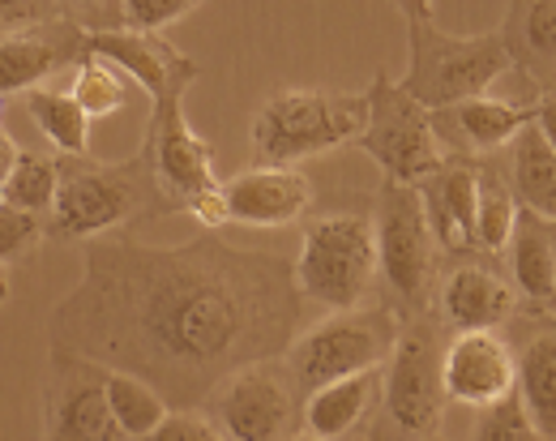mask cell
I'll return each mask as SVG.
<instances>
[{"label":"cell","instance_id":"obj_39","mask_svg":"<svg viewBox=\"0 0 556 441\" xmlns=\"http://www.w3.org/2000/svg\"><path fill=\"white\" fill-rule=\"evenodd\" d=\"M9 300V279H4V262H0V304Z\"/></svg>","mask_w":556,"mask_h":441},{"label":"cell","instance_id":"obj_10","mask_svg":"<svg viewBox=\"0 0 556 441\" xmlns=\"http://www.w3.org/2000/svg\"><path fill=\"white\" fill-rule=\"evenodd\" d=\"M141 150L154 163V185H159V198L167 211L189 215L202 198L223 189V180L214 176V147L202 134H193V125L185 116V94L150 108Z\"/></svg>","mask_w":556,"mask_h":441},{"label":"cell","instance_id":"obj_24","mask_svg":"<svg viewBox=\"0 0 556 441\" xmlns=\"http://www.w3.org/2000/svg\"><path fill=\"white\" fill-rule=\"evenodd\" d=\"M518 399L544 441L556 438V330L527 339L518 356Z\"/></svg>","mask_w":556,"mask_h":441},{"label":"cell","instance_id":"obj_13","mask_svg":"<svg viewBox=\"0 0 556 441\" xmlns=\"http://www.w3.org/2000/svg\"><path fill=\"white\" fill-rule=\"evenodd\" d=\"M86 52L112 61L129 81L146 86L150 108L167 103L176 94H185L198 81V61H189L185 52H176L163 35L150 30H129V26H108V30H86Z\"/></svg>","mask_w":556,"mask_h":441},{"label":"cell","instance_id":"obj_11","mask_svg":"<svg viewBox=\"0 0 556 441\" xmlns=\"http://www.w3.org/2000/svg\"><path fill=\"white\" fill-rule=\"evenodd\" d=\"M206 407L227 441H287L295 420V381L270 361L236 368L210 390Z\"/></svg>","mask_w":556,"mask_h":441},{"label":"cell","instance_id":"obj_8","mask_svg":"<svg viewBox=\"0 0 556 441\" xmlns=\"http://www.w3.org/2000/svg\"><path fill=\"white\" fill-rule=\"evenodd\" d=\"M364 94H368V125L359 134V150L386 172V180L419 185L450 159L432 112L403 90V81L377 74Z\"/></svg>","mask_w":556,"mask_h":441},{"label":"cell","instance_id":"obj_4","mask_svg":"<svg viewBox=\"0 0 556 441\" xmlns=\"http://www.w3.org/2000/svg\"><path fill=\"white\" fill-rule=\"evenodd\" d=\"M407 39H412V70L403 77V90L428 112L488 94L501 77L518 70L501 30L445 35L432 22V13H407Z\"/></svg>","mask_w":556,"mask_h":441},{"label":"cell","instance_id":"obj_3","mask_svg":"<svg viewBox=\"0 0 556 441\" xmlns=\"http://www.w3.org/2000/svg\"><path fill=\"white\" fill-rule=\"evenodd\" d=\"M441 322L424 308L403 317L399 343L381 368V399L368 416V441H424L437 438L450 394L441 377Z\"/></svg>","mask_w":556,"mask_h":441},{"label":"cell","instance_id":"obj_35","mask_svg":"<svg viewBox=\"0 0 556 441\" xmlns=\"http://www.w3.org/2000/svg\"><path fill=\"white\" fill-rule=\"evenodd\" d=\"M81 30H108L121 22V0H61Z\"/></svg>","mask_w":556,"mask_h":441},{"label":"cell","instance_id":"obj_17","mask_svg":"<svg viewBox=\"0 0 556 441\" xmlns=\"http://www.w3.org/2000/svg\"><path fill=\"white\" fill-rule=\"evenodd\" d=\"M437 249L476 253V211H480V167L467 159H445L416 185Z\"/></svg>","mask_w":556,"mask_h":441},{"label":"cell","instance_id":"obj_12","mask_svg":"<svg viewBox=\"0 0 556 441\" xmlns=\"http://www.w3.org/2000/svg\"><path fill=\"white\" fill-rule=\"evenodd\" d=\"M108 368L77 361V356H52V377L43 390V416L48 433L43 441H125L108 407Z\"/></svg>","mask_w":556,"mask_h":441},{"label":"cell","instance_id":"obj_15","mask_svg":"<svg viewBox=\"0 0 556 441\" xmlns=\"http://www.w3.org/2000/svg\"><path fill=\"white\" fill-rule=\"evenodd\" d=\"M86 56V30L73 17H56L0 39V99L26 94Z\"/></svg>","mask_w":556,"mask_h":441},{"label":"cell","instance_id":"obj_23","mask_svg":"<svg viewBox=\"0 0 556 441\" xmlns=\"http://www.w3.org/2000/svg\"><path fill=\"white\" fill-rule=\"evenodd\" d=\"M509 185L522 211L548 223L556 219V150L544 142L535 125H527L509 142Z\"/></svg>","mask_w":556,"mask_h":441},{"label":"cell","instance_id":"obj_32","mask_svg":"<svg viewBox=\"0 0 556 441\" xmlns=\"http://www.w3.org/2000/svg\"><path fill=\"white\" fill-rule=\"evenodd\" d=\"M43 236H48V231H43V219H39V215L0 202V262L26 257Z\"/></svg>","mask_w":556,"mask_h":441},{"label":"cell","instance_id":"obj_27","mask_svg":"<svg viewBox=\"0 0 556 441\" xmlns=\"http://www.w3.org/2000/svg\"><path fill=\"white\" fill-rule=\"evenodd\" d=\"M56 185H61V167L52 154L39 150H22L9 180H4V202L17 211H30L39 219H48L52 202H56Z\"/></svg>","mask_w":556,"mask_h":441},{"label":"cell","instance_id":"obj_16","mask_svg":"<svg viewBox=\"0 0 556 441\" xmlns=\"http://www.w3.org/2000/svg\"><path fill=\"white\" fill-rule=\"evenodd\" d=\"M227 215L244 227H291L313 211V180L295 167H249L223 185Z\"/></svg>","mask_w":556,"mask_h":441},{"label":"cell","instance_id":"obj_19","mask_svg":"<svg viewBox=\"0 0 556 441\" xmlns=\"http://www.w3.org/2000/svg\"><path fill=\"white\" fill-rule=\"evenodd\" d=\"M437 121V134L458 142L471 154H492V150H505L531 121H535V103L522 108V103H509V99H492V94H476V99H463L454 108H441L432 112Z\"/></svg>","mask_w":556,"mask_h":441},{"label":"cell","instance_id":"obj_36","mask_svg":"<svg viewBox=\"0 0 556 441\" xmlns=\"http://www.w3.org/2000/svg\"><path fill=\"white\" fill-rule=\"evenodd\" d=\"M540 134H544V142L556 150V90L548 94V99H540L535 103V121H531Z\"/></svg>","mask_w":556,"mask_h":441},{"label":"cell","instance_id":"obj_41","mask_svg":"<svg viewBox=\"0 0 556 441\" xmlns=\"http://www.w3.org/2000/svg\"><path fill=\"white\" fill-rule=\"evenodd\" d=\"M0 116H4V99H0Z\"/></svg>","mask_w":556,"mask_h":441},{"label":"cell","instance_id":"obj_18","mask_svg":"<svg viewBox=\"0 0 556 441\" xmlns=\"http://www.w3.org/2000/svg\"><path fill=\"white\" fill-rule=\"evenodd\" d=\"M518 313V292L488 266L463 262L441 279V322L458 330H496Z\"/></svg>","mask_w":556,"mask_h":441},{"label":"cell","instance_id":"obj_21","mask_svg":"<svg viewBox=\"0 0 556 441\" xmlns=\"http://www.w3.org/2000/svg\"><path fill=\"white\" fill-rule=\"evenodd\" d=\"M381 399V368H368V373H355L343 381H330L321 390L308 394L304 403V429L317 433V438H343L351 429H359L372 407Z\"/></svg>","mask_w":556,"mask_h":441},{"label":"cell","instance_id":"obj_7","mask_svg":"<svg viewBox=\"0 0 556 441\" xmlns=\"http://www.w3.org/2000/svg\"><path fill=\"white\" fill-rule=\"evenodd\" d=\"M291 275L304 300H317L334 313L359 308L381 275L372 219L359 211H334L304 223V240L291 262Z\"/></svg>","mask_w":556,"mask_h":441},{"label":"cell","instance_id":"obj_28","mask_svg":"<svg viewBox=\"0 0 556 441\" xmlns=\"http://www.w3.org/2000/svg\"><path fill=\"white\" fill-rule=\"evenodd\" d=\"M518 198L514 185L496 172V167H480V211H476V244L488 253H505L514 223H518Z\"/></svg>","mask_w":556,"mask_h":441},{"label":"cell","instance_id":"obj_22","mask_svg":"<svg viewBox=\"0 0 556 441\" xmlns=\"http://www.w3.org/2000/svg\"><path fill=\"white\" fill-rule=\"evenodd\" d=\"M501 35L518 70L556 86V0H509Z\"/></svg>","mask_w":556,"mask_h":441},{"label":"cell","instance_id":"obj_20","mask_svg":"<svg viewBox=\"0 0 556 441\" xmlns=\"http://www.w3.org/2000/svg\"><path fill=\"white\" fill-rule=\"evenodd\" d=\"M505 257H509L514 292L522 300H535V304L556 300V231L548 227V219H540L531 211H518Z\"/></svg>","mask_w":556,"mask_h":441},{"label":"cell","instance_id":"obj_25","mask_svg":"<svg viewBox=\"0 0 556 441\" xmlns=\"http://www.w3.org/2000/svg\"><path fill=\"white\" fill-rule=\"evenodd\" d=\"M108 407H112V420L116 429L125 433V441L150 438L163 420H167V399L146 381L138 373H125V368H108Z\"/></svg>","mask_w":556,"mask_h":441},{"label":"cell","instance_id":"obj_29","mask_svg":"<svg viewBox=\"0 0 556 441\" xmlns=\"http://www.w3.org/2000/svg\"><path fill=\"white\" fill-rule=\"evenodd\" d=\"M73 99L81 103V112L90 121L99 116H116L125 103H129V77L121 74L112 61L86 52L77 61V74H73Z\"/></svg>","mask_w":556,"mask_h":441},{"label":"cell","instance_id":"obj_9","mask_svg":"<svg viewBox=\"0 0 556 441\" xmlns=\"http://www.w3.org/2000/svg\"><path fill=\"white\" fill-rule=\"evenodd\" d=\"M377 262L381 279L412 313H424L432 300V275H437V240L424 215V198L416 185L386 180L377 198Z\"/></svg>","mask_w":556,"mask_h":441},{"label":"cell","instance_id":"obj_42","mask_svg":"<svg viewBox=\"0 0 556 441\" xmlns=\"http://www.w3.org/2000/svg\"><path fill=\"white\" fill-rule=\"evenodd\" d=\"M424 441H441V438H424Z\"/></svg>","mask_w":556,"mask_h":441},{"label":"cell","instance_id":"obj_34","mask_svg":"<svg viewBox=\"0 0 556 441\" xmlns=\"http://www.w3.org/2000/svg\"><path fill=\"white\" fill-rule=\"evenodd\" d=\"M65 17L61 0H0V39Z\"/></svg>","mask_w":556,"mask_h":441},{"label":"cell","instance_id":"obj_31","mask_svg":"<svg viewBox=\"0 0 556 441\" xmlns=\"http://www.w3.org/2000/svg\"><path fill=\"white\" fill-rule=\"evenodd\" d=\"M206 0H121V22L129 30H150L159 35L172 22H185L193 9H202Z\"/></svg>","mask_w":556,"mask_h":441},{"label":"cell","instance_id":"obj_33","mask_svg":"<svg viewBox=\"0 0 556 441\" xmlns=\"http://www.w3.org/2000/svg\"><path fill=\"white\" fill-rule=\"evenodd\" d=\"M141 441H227L218 433V425L202 416L198 407H176V412H167V420L150 433V438Z\"/></svg>","mask_w":556,"mask_h":441},{"label":"cell","instance_id":"obj_6","mask_svg":"<svg viewBox=\"0 0 556 441\" xmlns=\"http://www.w3.org/2000/svg\"><path fill=\"white\" fill-rule=\"evenodd\" d=\"M399 330H403V317L390 304L339 308L321 317L313 330L291 339V348L282 352L287 377L295 381L300 394H313L330 381H343L368 368H386L399 343Z\"/></svg>","mask_w":556,"mask_h":441},{"label":"cell","instance_id":"obj_38","mask_svg":"<svg viewBox=\"0 0 556 441\" xmlns=\"http://www.w3.org/2000/svg\"><path fill=\"white\" fill-rule=\"evenodd\" d=\"M407 13H432V0H399Z\"/></svg>","mask_w":556,"mask_h":441},{"label":"cell","instance_id":"obj_26","mask_svg":"<svg viewBox=\"0 0 556 441\" xmlns=\"http://www.w3.org/2000/svg\"><path fill=\"white\" fill-rule=\"evenodd\" d=\"M22 99H26V112H30L35 129L61 150V154H90V116L81 112V103L73 99V90L35 86Z\"/></svg>","mask_w":556,"mask_h":441},{"label":"cell","instance_id":"obj_5","mask_svg":"<svg viewBox=\"0 0 556 441\" xmlns=\"http://www.w3.org/2000/svg\"><path fill=\"white\" fill-rule=\"evenodd\" d=\"M368 125V94L348 90H278L253 116V150L266 167H295L300 159L359 142Z\"/></svg>","mask_w":556,"mask_h":441},{"label":"cell","instance_id":"obj_40","mask_svg":"<svg viewBox=\"0 0 556 441\" xmlns=\"http://www.w3.org/2000/svg\"><path fill=\"white\" fill-rule=\"evenodd\" d=\"M287 441H334V438H317V433H308V429H304V433H295V438H287Z\"/></svg>","mask_w":556,"mask_h":441},{"label":"cell","instance_id":"obj_2","mask_svg":"<svg viewBox=\"0 0 556 441\" xmlns=\"http://www.w3.org/2000/svg\"><path fill=\"white\" fill-rule=\"evenodd\" d=\"M56 167H61V185L43 219V231L52 240H94L129 227L141 215L167 211L146 150L125 163H103L94 154H61Z\"/></svg>","mask_w":556,"mask_h":441},{"label":"cell","instance_id":"obj_14","mask_svg":"<svg viewBox=\"0 0 556 441\" xmlns=\"http://www.w3.org/2000/svg\"><path fill=\"white\" fill-rule=\"evenodd\" d=\"M450 403L484 412L518 390V361L496 330H458L441 352Z\"/></svg>","mask_w":556,"mask_h":441},{"label":"cell","instance_id":"obj_37","mask_svg":"<svg viewBox=\"0 0 556 441\" xmlns=\"http://www.w3.org/2000/svg\"><path fill=\"white\" fill-rule=\"evenodd\" d=\"M17 154H22V147H17L13 134L0 125V202H4V180H9V172H13V163H17Z\"/></svg>","mask_w":556,"mask_h":441},{"label":"cell","instance_id":"obj_30","mask_svg":"<svg viewBox=\"0 0 556 441\" xmlns=\"http://www.w3.org/2000/svg\"><path fill=\"white\" fill-rule=\"evenodd\" d=\"M476 441H544V438L535 433V425H531V416H527V407H522V399L514 390L509 399H501V403H492V407L480 412Z\"/></svg>","mask_w":556,"mask_h":441},{"label":"cell","instance_id":"obj_1","mask_svg":"<svg viewBox=\"0 0 556 441\" xmlns=\"http://www.w3.org/2000/svg\"><path fill=\"white\" fill-rule=\"evenodd\" d=\"M304 322L291 262L202 231L176 249L125 227L86 240V270L48 322L52 356L146 377L167 403L202 407L236 368L275 361Z\"/></svg>","mask_w":556,"mask_h":441}]
</instances>
